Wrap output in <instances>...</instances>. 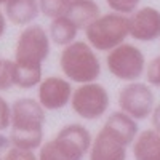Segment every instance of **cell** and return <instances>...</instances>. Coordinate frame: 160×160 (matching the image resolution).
Returning <instances> with one entry per match:
<instances>
[{"mask_svg": "<svg viewBox=\"0 0 160 160\" xmlns=\"http://www.w3.org/2000/svg\"><path fill=\"white\" fill-rule=\"evenodd\" d=\"M47 111L35 98H19L11 104L10 141L13 148L24 151L40 149L43 144Z\"/></svg>", "mask_w": 160, "mask_h": 160, "instance_id": "6da1fadb", "label": "cell"}, {"mask_svg": "<svg viewBox=\"0 0 160 160\" xmlns=\"http://www.w3.org/2000/svg\"><path fill=\"white\" fill-rule=\"evenodd\" d=\"M59 69L69 82L82 85L98 82L102 72V64L98 51L87 40H75L61 50Z\"/></svg>", "mask_w": 160, "mask_h": 160, "instance_id": "7a4b0ae2", "label": "cell"}, {"mask_svg": "<svg viewBox=\"0 0 160 160\" xmlns=\"http://www.w3.org/2000/svg\"><path fill=\"white\" fill-rule=\"evenodd\" d=\"M93 136L80 123L64 125L55 138L43 142L38 149V160H83L88 157Z\"/></svg>", "mask_w": 160, "mask_h": 160, "instance_id": "3957f363", "label": "cell"}, {"mask_svg": "<svg viewBox=\"0 0 160 160\" xmlns=\"http://www.w3.org/2000/svg\"><path fill=\"white\" fill-rule=\"evenodd\" d=\"M130 37L128 16L115 11L104 13L85 29V40L101 53H109Z\"/></svg>", "mask_w": 160, "mask_h": 160, "instance_id": "277c9868", "label": "cell"}, {"mask_svg": "<svg viewBox=\"0 0 160 160\" xmlns=\"http://www.w3.org/2000/svg\"><path fill=\"white\" fill-rule=\"evenodd\" d=\"M51 51V40L48 31L40 24L22 28L16 38L15 61L21 68H43Z\"/></svg>", "mask_w": 160, "mask_h": 160, "instance_id": "5b68a950", "label": "cell"}, {"mask_svg": "<svg viewBox=\"0 0 160 160\" xmlns=\"http://www.w3.org/2000/svg\"><path fill=\"white\" fill-rule=\"evenodd\" d=\"M146 56L142 50L135 45L125 42L115 47L109 53H106V68L109 74L123 83L136 82L146 72Z\"/></svg>", "mask_w": 160, "mask_h": 160, "instance_id": "8992f818", "label": "cell"}, {"mask_svg": "<svg viewBox=\"0 0 160 160\" xmlns=\"http://www.w3.org/2000/svg\"><path fill=\"white\" fill-rule=\"evenodd\" d=\"M111 106L109 91L99 82L82 83L74 88V95L71 99V109L75 115L83 120H95L106 115Z\"/></svg>", "mask_w": 160, "mask_h": 160, "instance_id": "52a82bcc", "label": "cell"}, {"mask_svg": "<svg viewBox=\"0 0 160 160\" xmlns=\"http://www.w3.org/2000/svg\"><path fill=\"white\" fill-rule=\"evenodd\" d=\"M118 109L133 117L135 120L149 118L154 108H155V95L152 91V87L148 82H128L118 90Z\"/></svg>", "mask_w": 160, "mask_h": 160, "instance_id": "ba28073f", "label": "cell"}, {"mask_svg": "<svg viewBox=\"0 0 160 160\" xmlns=\"http://www.w3.org/2000/svg\"><path fill=\"white\" fill-rule=\"evenodd\" d=\"M72 95V82H69L64 75L43 77L37 87V99L45 111H61L66 106H71Z\"/></svg>", "mask_w": 160, "mask_h": 160, "instance_id": "9c48e42d", "label": "cell"}, {"mask_svg": "<svg viewBox=\"0 0 160 160\" xmlns=\"http://www.w3.org/2000/svg\"><path fill=\"white\" fill-rule=\"evenodd\" d=\"M130 37L141 43H152L160 40V10L154 7H139L128 15Z\"/></svg>", "mask_w": 160, "mask_h": 160, "instance_id": "30bf717a", "label": "cell"}, {"mask_svg": "<svg viewBox=\"0 0 160 160\" xmlns=\"http://www.w3.org/2000/svg\"><path fill=\"white\" fill-rule=\"evenodd\" d=\"M128 146L108 128H101L93 138L88 160H127Z\"/></svg>", "mask_w": 160, "mask_h": 160, "instance_id": "8fae6325", "label": "cell"}, {"mask_svg": "<svg viewBox=\"0 0 160 160\" xmlns=\"http://www.w3.org/2000/svg\"><path fill=\"white\" fill-rule=\"evenodd\" d=\"M3 13L8 22L19 28L34 24L38 15H42L38 0H8L3 5Z\"/></svg>", "mask_w": 160, "mask_h": 160, "instance_id": "7c38bea8", "label": "cell"}, {"mask_svg": "<svg viewBox=\"0 0 160 160\" xmlns=\"http://www.w3.org/2000/svg\"><path fill=\"white\" fill-rule=\"evenodd\" d=\"M104 128H108L109 131H112L114 135L122 139L127 146H131L133 141L136 139L139 128H138V120H135L133 117H130L128 114H125L123 111H115L112 112L106 122L102 125Z\"/></svg>", "mask_w": 160, "mask_h": 160, "instance_id": "4fadbf2b", "label": "cell"}, {"mask_svg": "<svg viewBox=\"0 0 160 160\" xmlns=\"http://www.w3.org/2000/svg\"><path fill=\"white\" fill-rule=\"evenodd\" d=\"M131 154L135 160H160V133L154 128L139 131L131 144Z\"/></svg>", "mask_w": 160, "mask_h": 160, "instance_id": "5bb4252c", "label": "cell"}, {"mask_svg": "<svg viewBox=\"0 0 160 160\" xmlns=\"http://www.w3.org/2000/svg\"><path fill=\"white\" fill-rule=\"evenodd\" d=\"M78 26L69 16H59L50 21L48 26V35L53 45L56 47H68L77 40L78 35Z\"/></svg>", "mask_w": 160, "mask_h": 160, "instance_id": "9a60e30c", "label": "cell"}, {"mask_svg": "<svg viewBox=\"0 0 160 160\" xmlns=\"http://www.w3.org/2000/svg\"><path fill=\"white\" fill-rule=\"evenodd\" d=\"M101 15V8L95 0H72L66 16H69L78 26V29L85 31Z\"/></svg>", "mask_w": 160, "mask_h": 160, "instance_id": "2e32d148", "label": "cell"}, {"mask_svg": "<svg viewBox=\"0 0 160 160\" xmlns=\"http://www.w3.org/2000/svg\"><path fill=\"white\" fill-rule=\"evenodd\" d=\"M13 78L15 87L21 90L35 88L43 78V68H21L13 61Z\"/></svg>", "mask_w": 160, "mask_h": 160, "instance_id": "e0dca14e", "label": "cell"}, {"mask_svg": "<svg viewBox=\"0 0 160 160\" xmlns=\"http://www.w3.org/2000/svg\"><path fill=\"white\" fill-rule=\"evenodd\" d=\"M71 2L72 0H38L40 13L50 19L66 16L71 7Z\"/></svg>", "mask_w": 160, "mask_h": 160, "instance_id": "ac0fdd59", "label": "cell"}, {"mask_svg": "<svg viewBox=\"0 0 160 160\" xmlns=\"http://www.w3.org/2000/svg\"><path fill=\"white\" fill-rule=\"evenodd\" d=\"M111 11L120 13V15H131L135 10L139 8L141 0H104Z\"/></svg>", "mask_w": 160, "mask_h": 160, "instance_id": "d6986e66", "label": "cell"}, {"mask_svg": "<svg viewBox=\"0 0 160 160\" xmlns=\"http://www.w3.org/2000/svg\"><path fill=\"white\" fill-rule=\"evenodd\" d=\"M146 80L151 87L160 88V55L154 56L148 64H146Z\"/></svg>", "mask_w": 160, "mask_h": 160, "instance_id": "ffe728a7", "label": "cell"}, {"mask_svg": "<svg viewBox=\"0 0 160 160\" xmlns=\"http://www.w3.org/2000/svg\"><path fill=\"white\" fill-rule=\"evenodd\" d=\"M15 87V78H13V59H3V66L0 71V93L7 91Z\"/></svg>", "mask_w": 160, "mask_h": 160, "instance_id": "44dd1931", "label": "cell"}, {"mask_svg": "<svg viewBox=\"0 0 160 160\" xmlns=\"http://www.w3.org/2000/svg\"><path fill=\"white\" fill-rule=\"evenodd\" d=\"M5 160H38V154H35V151H24L11 146L5 155Z\"/></svg>", "mask_w": 160, "mask_h": 160, "instance_id": "7402d4cb", "label": "cell"}, {"mask_svg": "<svg viewBox=\"0 0 160 160\" xmlns=\"http://www.w3.org/2000/svg\"><path fill=\"white\" fill-rule=\"evenodd\" d=\"M11 125V106L3 96H0V131L8 130Z\"/></svg>", "mask_w": 160, "mask_h": 160, "instance_id": "603a6c76", "label": "cell"}, {"mask_svg": "<svg viewBox=\"0 0 160 160\" xmlns=\"http://www.w3.org/2000/svg\"><path fill=\"white\" fill-rule=\"evenodd\" d=\"M10 148H11L10 136H5L3 133L0 131V160H5V155H7Z\"/></svg>", "mask_w": 160, "mask_h": 160, "instance_id": "cb8c5ba5", "label": "cell"}, {"mask_svg": "<svg viewBox=\"0 0 160 160\" xmlns=\"http://www.w3.org/2000/svg\"><path fill=\"white\" fill-rule=\"evenodd\" d=\"M149 118H151L152 128H154L157 133H160V102L155 104V108H154V111H152V114H151Z\"/></svg>", "mask_w": 160, "mask_h": 160, "instance_id": "d4e9b609", "label": "cell"}, {"mask_svg": "<svg viewBox=\"0 0 160 160\" xmlns=\"http://www.w3.org/2000/svg\"><path fill=\"white\" fill-rule=\"evenodd\" d=\"M7 24H8V19H7V16H5L3 10H0V38L3 37V34H5V31H7Z\"/></svg>", "mask_w": 160, "mask_h": 160, "instance_id": "484cf974", "label": "cell"}, {"mask_svg": "<svg viewBox=\"0 0 160 160\" xmlns=\"http://www.w3.org/2000/svg\"><path fill=\"white\" fill-rule=\"evenodd\" d=\"M2 66H3V58L0 56V71H2Z\"/></svg>", "mask_w": 160, "mask_h": 160, "instance_id": "4316f807", "label": "cell"}, {"mask_svg": "<svg viewBox=\"0 0 160 160\" xmlns=\"http://www.w3.org/2000/svg\"><path fill=\"white\" fill-rule=\"evenodd\" d=\"M7 2H8V0H0V5H5Z\"/></svg>", "mask_w": 160, "mask_h": 160, "instance_id": "83f0119b", "label": "cell"}]
</instances>
